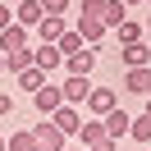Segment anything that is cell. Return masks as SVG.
Here are the masks:
<instances>
[{"label":"cell","instance_id":"cell-1","mask_svg":"<svg viewBox=\"0 0 151 151\" xmlns=\"http://www.w3.org/2000/svg\"><path fill=\"white\" fill-rule=\"evenodd\" d=\"M60 96H64V105H87V96H92V78L64 73V83H60Z\"/></svg>","mask_w":151,"mask_h":151},{"label":"cell","instance_id":"cell-2","mask_svg":"<svg viewBox=\"0 0 151 151\" xmlns=\"http://www.w3.org/2000/svg\"><path fill=\"white\" fill-rule=\"evenodd\" d=\"M87 110H92V119H105L110 110H119V92H114V87H92Z\"/></svg>","mask_w":151,"mask_h":151},{"label":"cell","instance_id":"cell-3","mask_svg":"<svg viewBox=\"0 0 151 151\" xmlns=\"http://www.w3.org/2000/svg\"><path fill=\"white\" fill-rule=\"evenodd\" d=\"M50 124H55V128L64 133L69 142H73V137H78V128H83V110H78V105H60V110L50 114Z\"/></svg>","mask_w":151,"mask_h":151},{"label":"cell","instance_id":"cell-4","mask_svg":"<svg viewBox=\"0 0 151 151\" xmlns=\"http://www.w3.org/2000/svg\"><path fill=\"white\" fill-rule=\"evenodd\" d=\"M32 133H37V151H64V147H69V137H64V133H60L50 119H41Z\"/></svg>","mask_w":151,"mask_h":151},{"label":"cell","instance_id":"cell-5","mask_svg":"<svg viewBox=\"0 0 151 151\" xmlns=\"http://www.w3.org/2000/svg\"><path fill=\"white\" fill-rule=\"evenodd\" d=\"M64 32H69V19H50V14H46V19L37 23V46H55Z\"/></svg>","mask_w":151,"mask_h":151},{"label":"cell","instance_id":"cell-6","mask_svg":"<svg viewBox=\"0 0 151 151\" xmlns=\"http://www.w3.org/2000/svg\"><path fill=\"white\" fill-rule=\"evenodd\" d=\"M28 41H32V32L19 28V23H9V28L0 32V55H9V50H28Z\"/></svg>","mask_w":151,"mask_h":151},{"label":"cell","instance_id":"cell-7","mask_svg":"<svg viewBox=\"0 0 151 151\" xmlns=\"http://www.w3.org/2000/svg\"><path fill=\"white\" fill-rule=\"evenodd\" d=\"M46 19V14H41V0H19V5H14V23H19V28H37V23Z\"/></svg>","mask_w":151,"mask_h":151},{"label":"cell","instance_id":"cell-8","mask_svg":"<svg viewBox=\"0 0 151 151\" xmlns=\"http://www.w3.org/2000/svg\"><path fill=\"white\" fill-rule=\"evenodd\" d=\"M101 124H105V137H110V142H119V137H128V128H133V114H128V110H110Z\"/></svg>","mask_w":151,"mask_h":151},{"label":"cell","instance_id":"cell-9","mask_svg":"<svg viewBox=\"0 0 151 151\" xmlns=\"http://www.w3.org/2000/svg\"><path fill=\"white\" fill-rule=\"evenodd\" d=\"M92 64H96V50H92V46H83V50H73V55H64V73L87 78V73H92Z\"/></svg>","mask_w":151,"mask_h":151},{"label":"cell","instance_id":"cell-10","mask_svg":"<svg viewBox=\"0 0 151 151\" xmlns=\"http://www.w3.org/2000/svg\"><path fill=\"white\" fill-rule=\"evenodd\" d=\"M73 32L87 41V46H96V41H105V32H110V28H105L101 19H83V14H78V19H73Z\"/></svg>","mask_w":151,"mask_h":151},{"label":"cell","instance_id":"cell-11","mask_svg":"<svg viewBox=\"0 0 151 151\" xmlns=\"http://www.w3.org/2000/svg\"><path fill=\"white\" fill-rule=\"evenodd\" d=\"M32 105H37V114H46V119H50V114L64 105V96H60V87H50V83H46L37 96H32Z\"/></svg>","mask_w":151,"mask_h":151},{"label":"cell","instance_id":"cell-12","mask_svg":"<svg viewBox=\"0 0 151 151\" xmlns=\"http://www.w3.org/2000/svg\"><path fill=\"white\" fill-rule=\"evenodd\" d=\"M114 41H119V46H133V41H147V28H142V19H124L119 28H114Z\"/></svg>","mask_w":151,"mask_h":151},{"label":"cell","instance_id":"cell-13","mask_svg":"<svg viewBox=\"0 0 151 151\" xmlns=\"http://www.w3.org/2000/svg\"><path fill=\"white\" fill-rule=\"evenodd\" d=\"M96 142H105V124H101V119H83V128H78V147L92 151Z\"/></svg>","mask_w":151,"mask_h":151},{"label":"cell","instance_id":"cell-14","mask_svg":"<svg viewBox=\"0 0 151 151\" xmlns=\"http://www.w3.org/2000/svg\"><path fill=\"white\" fill-rule=\"evenodd\" d=\"M147 78H151V64H142V69H124V92H137V96H147Z\"/></svg>","mask_w":151,"mask_h":151},{"label":"cell","instance_id":"cell-15","mask_svg":"<svg viewBox=\"0 0 151 151\" xmlns=\"http://www.w3.org/2000/svg\"><path fill=\"white\" fill-rule=\"evenodd\" d=\"M32 64H37L41 73H50V69H64V55H60L55 46H37L32 50Z\"/></svg>","mask_w":151,"mask_h":151},{"label":"cell","instance_id":"cell-16","mask_svg":"<svg viewBox=\"0 0 151 151\" xmlns=\"http://www.w3.org/2000/svg\"><path fill=\"white\" fill-rule=\"evenodd\" d=\"M46 83H50V78L41 73L37 64H32V69H23V73H19V87H23V92H28V96H37V92H41V87H46Z\"/></svg>","mask_w":151,"mask_h":151},{"label":"cell","instance_id":"cell-17","mask_svg":"<svg viewBox=\"0 0 151 151\" xmlns=\"http://www.w3.org/2000/svg\"><path fill=\"white\" fill-rule=\"evenodd\" d=\"M119 60H124V69H142V64H147V41L124 46V50H119Z\"/></svg>","mask_w":151,"mask_h":151},{"label":"cell","instance_id":"cell-18","mask_svg":"<svg viewBox=\"0 0 151 151\" xmlns=\"http://www.w3.org/2000/svg\"><path fill=\"white\" fill-rule=\"evenodd\" d=\"M5 69H9L14 78H19L23 69H32V46H28V50H9V55H5Z\"/></svg>","mask_w":151,"mask_h":151},{"label":"cell","instance_id":"cell-19","mask_svg":"<svg viewBox=\"0 0 151 151\" xmlns=\"http://www.w3.org/2000/svg\"><path fill=\"white\" fill-rule=\"evenodd\" d=\"M9 151H37V133H32V128L9 133Z\"/></svg>","mask_w":151,"mask_h":151},{"label":"cell","instance_id":"cell-20","mask_svg":"<svg viewBox=\"0 0 151 151\" xmlns=\"http://www.w3.org/2000/svg\"><path fill=\"white\" fill-rule=\"evenodd\" d=\"M83 46H87V41H83V37L73 32V23H69V32H64V37L55 41V50H60V55H73V50H83Z\"/></svg>","mask_w":151,"mask_h":151},{"label":"cell","instance_id":"cell-21","mask_svg":"<svg viewBox=\"0 0 151 151\" xmlns=\"http://www.w3.org/2000/svg\"><path fill=\"white\" fill-rule=\"evenodd\" d=\"M105 9H110V0H83V5H78L83 19H101V23H105Z\"/></svg>","mask_w":151,"mask_h":151},{"label":"cell","instance_id":"cell-22","mask_svg":"<svg viewBox=\"0 0 151 151\" xmlns=\"http://www.w3.org/2000/svg\"><path fill=\"white\" fill-rule=\"evenodd\" d=\"M128 133H133V137L142 142V147H151V124L142 119V114H133V128H128Z\"/></svg>","mask_w":151,"mask_h":151},{"label":"cell","instance_id":"cell-23","mask_svg":"<svg viewBox=\"0 0 151 151\" xmlns=\"http://www.w3.org/2000/svg\"><path fill=\"white\" fill-rule=\"evenodd\" d=\"M69 5H73V0H41V14H50V19H64V14H69Z\"/></svg>","mask_w":151,"mask_h":151},{"label":"cell","instance_id":"cell-24","mask_svg":"<svg viewBox=\"0 0 151 151\" xmlns=\"http://www.w3.org/2000/svg\"><path fill=\"white\" fill-rule=\"evenodd\" d=\"M9 23H14V5H5V0H0V32L9 28Z\"/></svg>","mask_w":151,"mask_h":151},{"label":"cell","instance_id":"cell-25","mask_svg":"<svg viewBox=\"0 0 151 151\" xmlns=\"http://www.w3.org/2000/svg\"><path fill=\"white\" fill-rule=\"evenodd\" d=\"M5 114H14V96L9 92H0V119H5Z\"/></svg>","mask_w":151,"mask_h":151},{"label":"cell","instance_id":"cell-26","mask_svg":"<svg viewBox=\"0 0 151 151\" xmlns=\"http://www.w3.org/2000/svg\"><path fill=\"white\" fill-rule=\"evenodd\" d=\"M92 151H119V147H114V142H110V137H105V142H96V147H92Z\"/></svg>","mask_w":151,"mask_h":151},{"label":"cell","instance_id":"cell-27","mask_svg":"<svg viewBox=\"0 0 151 151\" xmlns=\"http://www.w3.org/2000/svg\"><path fill=\"white\" fill-rule=\"evenodd\" d=\"M142 119H147V124H151V96H147V105H142Z\"/></svg>","mask_w":151,"mask_h":151},{"label":"cell","instance_id":"cell-28","mask_svg":"<svg viewBox=\"0 0 151 151\" xmlns=\"http://www.w3.org/2000/svg\"><path fill=\"white\" fill-rule=\"evenodd\" d=\"M142 28H147V41H151V14H147V19H142Z\"/></svg>","mask_w":151,"mask_h":151},{"label":"cell","instance_id":"cell-29","mask_svg":"<svg viewBox=\"0 0 151 151\" xmlns=\"http://www.w3.org/2000/svg\"><path fill=\"white\" fill-rule=\"evenodd\" d=\"M119 5H124V9H133V5H142V0H119Z\"/></svg>","mask_w":151,"mask_h":151},{"label":"cell","instance_id":"cell-30","mask_svg":"<svg viewBox=\"0 0 151 151\" xmlns=\"http://www.w3.org/2000/svg\"><path fill=\"white\" fill-rule=\"evenodd\" d=\"M0 151H9V137H5V133H0Z\"/></svg>","mask_w":151,"mask_h":151},{"label":"cell","instance_id":"cell-31","mask_svg":"<svg viewBox=\"0 0 151 151\" xmlns=\"http://www.w3.org/2000/svg\"><path fill=\"white\" fill-rule=\"evenodd\" d=\"M64 151H83V147H78V142H69V147H64Z\"/></svg>","mask_w":151,"mask_h":151},{"label":"cell","instance_id":"cell-32","mask_svg":"<svg viewBox=\"0 0 151 151\" xmlns=\"http://www.w3.org/2000/svg\"><path fill=\"white\" fill-rule=\"evenodd\" d=\"M147 64H151V41H147Z\"/></svg>","mask_w":151,"mask_h":151},{"label":"cell","instance_id":"cell-33","mask_svg":"<svg viewBox=\"0 0 151 151\" xmlns=\"http://www.w3.org/2000/svg\"><path fill=\"white\" fill-rule=\"evenodd\" d=\"M147 96H151V78H147Z\"/></svg>","mask_w":151,"mask_h":151},{"label":"cell","instance_id":"cell-34","mask_svg":"<svg viewBox=\"0 0 151 151\" xmlns=\"http://www.w3.org/2000/svg\"><path fill=\"white\" fill-rule=\"evenodd\" d=\"M5 5H19V0H5Z\"/></svg>","mask_w":151,"mask_h":151},{"label":"cell","instance_id":"cell-35","mask_svg":"<svg viewBox=\"0 0 151 151\" xmlns=\"http://www.w3.org/2000/svg\"><path fill=\"white\" fill-rule=\"evenodd\" d=\"M0 69H5V55H0Z\"/></svg>","mask_w":151,"mask_h":151},{"label":"cell","instance_id":"cell-36","mask_svg":"<svg viewBox=\"0 0 151 151\" xmlns=\"http://www.w3.org/2000/svg\"><path fill=\"white\" fill-rule=\"evenodd\" d=\"M142 5H151V0H142Z\"/></svg>","mask_w":151,"mask_h":151},{"label":"cell","instance_id":"cell-37","mask_svg":"<svg viewBox=\"0 0 151 151\" xmlns=\"http://www.w3.org/2000/svg\"><path fill=\"white\" fill-rule=\"evenodd\" d=\"M147 151H151V147H147Z\"/></svg>","mask_w":151,"mask_h":151}]
</instances>
